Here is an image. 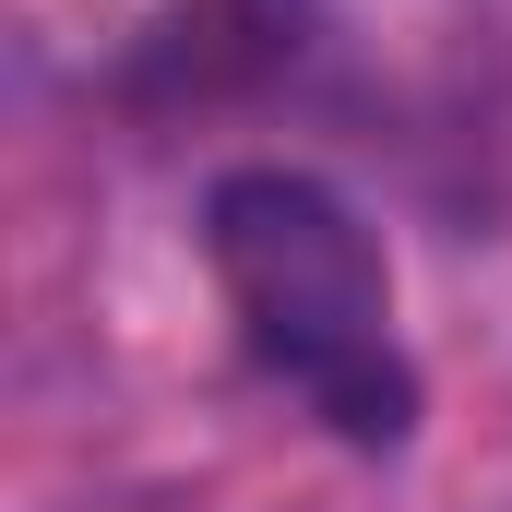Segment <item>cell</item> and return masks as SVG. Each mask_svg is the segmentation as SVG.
Listing matches in <instances>:
<instances>
[{
    "mask_svg": "<svg viewBox=\"0 0 512 512\" xmlns=\"http://www.w3.org/2000/svg\"><path fill=\"white\" fill-rule=\"evenodd\" d=\"M203 262L215 298L262 358V382H286L334 441L393 453L417 429V358L393 322V262L370 215L310 179V167H227L203 191Z\"/></svg>",
    "mask_w": 512,
    "mask_h": 512,
    "instance_id": "6da1fadb",
    "label": "cell"
}]
</instances>
